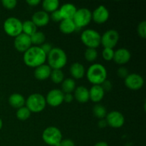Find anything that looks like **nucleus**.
Masks as SVG:
<instances>
[{
	"mask_svg": "<svg viewBox=\"0 0 146 146\" xmlns=\"http://www.w3.org/2000/svg\"><path fill=\"white\" fill-rule=\"evenodd\" d=\"M40 48L43 50V51H44V52L45 53L47 56V54H48V53L51 51V49L53 48V47H52V46H51V44H48V43H44V44H43L42 45L40 46Z\"/></svg>",
	"mask_w": 146,
	"mask_h": 146,
	"instance_id": "38",
	"label": "nucleus"
},
{
	"mask_svg": "<svg viewBox=\"0 0 146 146\" xmlns=\"http://www.w3.org/2000/svg\"><path fill=\"white\" fill-rule=\"evenodd\" d=\"M59 29L63 34H70L76 31L77 28L72 19H63L60 22Z\"/></svg>",
	"mask_w": 146,
	"mask_h": 146,
	"instance_id": "22",
	"label": "nucleus"
},
{
	"mask_svg": "<svg viewBox=\"0 0 146 146\" xmlns=\"http://www.w3.org/2000/svg\"><path fill=\"white\" fill-rule=\"evenodd\" d=\"M70 74L75 79H81L85 75V68L81 63L75 62L70 66Z\"/></svg>",
	"mask_w": 146,
	"mask_h": 146,
	"instance_id": "21",
	"label": "nucleus"
},
{
	"mask_svg": "<svg viewBox=\"0 0 146 146\" xmlns=\"http://www.w3.org/2000/svg\"><path fill=\"white\" fill-rule=\"evenodd\" d=\"M93 113L94 116H96L98 119H104V118L107 115L106 108L104 106L97 104L93 108Z\"/></svg>",
	"mask_w": 146,
	"mask_h": 146,
	"instance_id": "28",
	"label": "nucleus"
},
{
	"mask_svg": "<svg viewBox=\"0 0 146 146\" xmlns=\"http://www.w3.org/2000/svg\"><path fill=\"white\" fill-rule=\"evenodd\" d=\"M74 98L80 104H85L89 101V90L85 86H80L74 90Z\"/></svg>",
	"mask_w": 146,
	"mask_h": 146,
	"instance_id": "17",
	"label": "nucleus"
},
{
	"mask_svg": "<svg viewBox=\"0 0 146 146\" xmlns=\"http://www.w3.org/2000/svg\"><path fill=\"white\" fill-rule=\"evenodd\" d=\"M107 125L113 128H121L125 123V118L121 112L113 111L107 113L106 115Z\"/></svg>",
	"mask_w": 146,
	"mask_h": 146,
	"instance_id": "10",
	"label": "nucleus"
},
{
	"mask_svg": "<svg viewBox=\"0 0 146 146\" xmlns=\"http://www.w3.org/2000/svg\"><path fill=\"white\" fill-rule=\"evenodd\" d=\"M1 4L4 8L7 9H13L17 6V1L16 0H2Z\"/></svg>",
	"mask_w": 146,
	"mask_h": 146,
	"instance_id": "34",
	"label": "nucleus"
},
{
	"mask_svg": "<svg viewBox=\"0 0 146 146\" xmlns=\"http://www.w3.org/2000/svg\"><path fill=\"white\" fill-rule=\"evenodd\" d=\"M131 58V52L127 48H121L114 51L113 60L117 64L119 65H123L129 62Z\"/></svg>",
	"mask_w": 146,
	"mask_h": 146,
	"instance_id": "15",
	"label": "nucleus"
},
{
	"mask_svg": "<svg viewBox=\"0 0 146 146\" xmlns=\"http://www.w3.org/2000/svg\"><path fill=\"white\" fill-rule=\"evenodd\" d=\"M50 17L48 13L44 11H36L33 14L31 21L37 27H45L49 23Z\"/></svg>",
	"mask_w": 146,
	"mask_h": 146,
	"instance_id": "16",
	"label": "nucleus"
},
{
	"mask_svg": "<svg viewBox=\"0 0 146 146\" xmlns=\"http://www.w3.org/2000/svg\"><path fill=\"white\" fill-rule=\"evenodd\" d=\"M64 94L61 91V90L58 88H54L51 90L47 94L46 96V104L52 107H57L63 104L64 102Z\"/></svg>",
	"mask_w": 146,
	"mask_h": 146,
	"instance_id": "11",
	"label": "nucleus"
},
{
	"mask_svg": "<svg viewBox=\"0 0 146 146\" xmlns=\"http://www.w3.org/2000/svg\"><path fill=\"white\" fill-rule=\"evenodd\" d=\"M26 100L24 97L19 94H13L9 98V104L10 106L17 109L24 106Z\"/></svg>",
	"mask_w": 146,
	"mask_h": 146,
	"instance_id": "23",
	"label": "nucleus"
},
{
	"mask_svg": "<svg viewBox=\"0 0 146 146\" xmlns=\"http://www.w3.org/2000/svg\"><path fill=\"white\" fill-rule=\"evenodd\" d=\"M52 69L47 64H43L36 67L34 70V77L38 81H45L51 75Z\"/></svg>",
	"mask_w": 146,
	"mask_h": 146,
	"instance_id": "19",
	"label": "nucleus"
},
{
	"mask_svg": "<svg viewBox=\"0 0 146 146\" xmlns=\"http://www.w3.org/2000/svg\"><path fill=\"white\" fill-rule=\"evenodd\" d=\"M60 146H75V143L71 139H64L61 141Z\"/></svg>",
	"mask_w": 146,
	"mask_h": 146,
	"instance_id": "39",
	"label": "nucleus"
},
{
	"mask_svg": "<svg viewBox=\"0 0 146 146\" xmlns=\"http://www.w3.org/2000/svg\"><path fill=\"white\" fill-rule=\"evenodd\" d=\"M42 139L45 143L50 146H60L62 133L56 127L50 126L43 131Z\"/></svg>",
	"mask_w": 146,
	"mask_h": 146,
	"instance_id": "5",
	"label": "nucleus"
},
{
	"mask_svg": "<svg viewBox=\"0 0 146 146\" xmlns=\"http://www.w3.org/2000/svg\"><path fill=\"white\" fill-rule=\"evenodd\" d=\"M50 78L54 84H61L64 80V74L61 69H54L51 71Z\"/></svg>",
	"mask_w": 146,
	"mask_h": 146,
	"instance_id": "29",
	"label": "nucleus"
},
{
	"mask_svg": "<svg viewBox=\"0 0 146 146\" xmlns=\"http://www.w3.org/2000/svg\"><path fill=\"white\" fill-rule=\"evenodd\" d=\"M91 14H92V19L98 24H102L106 22L110 16L108 9L104 5H101L97 7Z\"/></svg>",
	"mask_w": 146,
	"mask_h": 146,
	"instance_id": "14",
	"label": "nucleus"
},
{
	"mask_svg": "<svg viewBox=\"0 0 146 146\" xmlns=\"http://www.w3.org/2000/svg\"><path fill=\"white\" fill-rule=\"evenodd\" d=\"M31 112L27 108L26 106H23L21 108H19L17 109V118H18L19 121H27L29 118L30 117L31 115Z\"/></svg>",
	"mask_w": 146,
	"mask_h": 146,
	"instance_id": "30",
	"label": "nucleus"
},
{
	"mask_svg": "<svg viewBox=\"0 0 146 146\" xmlns=\"http://www.w3.org/2000/svg\"><path fill=\"white\" fill-rule=\"evenodd\" d=\"M2 126H3V122H2V120L1 119V118H0V130L2 128Z\"/></svg>",
	"mask_w": 146,
	"mask_h": 146,
	"instance_id": "44",
	"label": "nucleus"
},
{
	"mask_svg": "<svg viewBox=\"0 0 146 146\" xmlns=\"http://www.w3.org/2000/svg\"><path fill=\"white\" fill-rule=\"evenodd\" d=\"M98 125L99 128H105V127H106L108 125H107V123H106V119H101L99 120V121H98Z\"/></svg>",
	"mask_w": 146,
	"mask_h": 146,
	"instance_id": "42",
	"label": "nucleus"
},
{
	"mask_svg": "<svg viewBox=\"0 0 146 146\" xmlns=\"http://www.w3.org/2000/svg\"><path fill=\"white\" fill-rule=\"evenodd\" d=\"M125 86L133 91L139 90L143 86L144 80L141 75L138 74H129L124 80Z\"/></svg>",
	"mask_w": 146,
	"mask_h": 146,
	"instance_id": "12",
	"label": "nucleus"
},
{
	"mask_svg": "<svg viewBox=\"0 0 146 146\" xmlns=\"http://www.w3.org/2000/svg\"><path fill=\"white\" fill-rule=\"evenodd\" d=\"M26 2L31 7H36L41 3V1L40 0H27Z\"/></svg>",
	"mask_w": 146,
	"mask_h": 146,
	"instance_id": "41",
	"label": "nucleus"
},
{
	"mask_svg": "<svg viewBox=\"0 0 146 146\" xmlns=\"http://www.w3.org/2000/svg\"><path fill=\"white\" fill-rule=\"evenodd\" d=\"M30 38H31V44L36 45V46H40L43 44H44L46 41L45 34L41 31H38L34 33L33 35H31L30 36Z\"/></svg>",
	"mask_w": 146,
	"mask_h": 146,
	"instance_id": "27",
	"label": "nucleus"
},
{
	"mask_svg": "<svg viewBox=\"0 0 146 146\" xmlns=\"http://www.w3.org/2000/svg\"><path fill=\"white\" fill-rule=\"evenodd\" d=\"M138 34L140 37L143 38H145L146 37V21H143L139 23L137 28Z\"/></svg>",
	"mask_w": 146,
	"mask_h": 146,
	"instance_id": "33",
	"label": "nucleus"
},
{
	"mask_svg": "<svg viewBox=\"0 0 146 146\" xmlns=\"http://www.w3.org/2000/svg\"><path fill=\"white\" fill-rule=\"evenodd\" d=\"M114 55V51L113 48H104L102 51V56L105 61H110L113 60Z\"/></svg>",
	"mask_w": 146,
	"mask_h": 146,
	"instance_id": "32",
	"label": "nucleus"
},
{
	"mask_svg": "<svg viewBox=\"0 0 146 146\" xmlns=\"http://www.w3.org/2000/svg\"><path fill=\"white\" fill-rule=\"evenodd\" d=\"M23 60L27 66L36 68L44 64L46 61V54L43 51L40 46H32L24 53Z\"/></svg>",
	"mask_w": 146,
	"mask_h": 146,
	"instance_id": "1",
	"label": "nucleus"
},
{
	"mask_svg": "<svg viewBox=\"0 0 146 146\" xmlns=\"http://www.w3.org/2000/svg\"><path fill=\"white\" fill-rule=\"evenodd\" d=\"M76 82L73 78H68L61 83V91L65 94H72L76 89Z\"/></svg>",
	"mask_w": 146,
	"mask_h": 146,
	"instance_id": "24",
	"label": "nucleus"
},
{
	"mask_svg": "<svg viewBox=\"0 0 146 146\" xmlns=\"http://www.w3.org/2000/svg\"><path fill=\"white\" fill-rule=\"evenodd\" d=\"M46 59L48 65L52 70L61 69L64 68L67 63V55L61 48L56 47L47 54Z\"/></svg>",
	"mask_w": 146,
	"mask_h": 146,
	"instance_id": "2",
	"label": "nucleus"
},
{
	"mask_svg": "<svg viewBox=\"0 0 146 146\" xmlns=\"http://www.w3.org/2000/svg\"><path fill=\"white\" fill-rule=\"evenodd\" d=\"M59 7V1L58 0H44L42 2L43 11L46 13H52L58 9Z\"/></svg>",
	"mask_w": 146,
	"mask_h": 146,
	"instance_id": "25",
	"label": "nucleus"
},
{
	"mask_svg": "<svg viewBox=\"0 0 146 146\" xmlns=\"http://www.w3.org/2000/svg\"><path fill=\"white\" fill-rule=\"evenodd\" d=\"M26 107L32 113H39L44 111L46 106L45 97L40 94H31L26 100Z\"/></svg>",
	"mask_w": 146,
	"mask_h": 146,
	"instance_id": "4",
	"label": "nucleus"
},
{
	"mask_svg": "<svg viewBox=\"0 0 146 146\" xmlns=\"http://www.w3.org/2000/svg\"><path fill=\"white\" fill-rule=\"evenodd\" d=\"M94 146H108V145L106 142H104V141H100V142L96 143Z\"/></svg>",
	"mask_w": 146,
	"mask_h": 146,
	"instance_id": "43",
	"label": "nucleus"
},
{
	"mask_svg": "<svg viewBox=\"0 0 146 146\" xmlns=\"http://www.w3.org/2000/svg\"><path fill=\"white\" fill-rule=\"evenodd\" d=\"M37 31V27L33 23L31 20H27V21L22 22V33L26 35L31 36V35Z\"/></svg>",
	"mask_w": 146,
	"mask_h": 146,
	"instance_id": "26",
	"label": "nucleus"
},
{
	"mask_svg": "<svg viewBox=\"0 0 146 146\" xmlns=\"http://www.w3.org/2000/svg\"><path fill=\"white\" fill-rule=\"evenodd\" d=\"M104 94L101 85H94L89 90V99L94 103H99L104 98Z\"/></svg>",
	"mask_w": 146,
	"mask_h": 146,
	"instance_id": "20",
	"label": "nucleus"
},
{
	"mask_svg": "<svg viewBox=\"0 0 146 146\" xmlns=\"http://www.w3.org/2000/svg\"><path fill=\"white\" fill-rule=\"evenodd\" d=\"M84 57H85V59L88 62H94L97 59L98 52L96 48H87L84 53Z\"/></svg>",
	"mask_w": 146,
	"mask_h": 146,
	"instance_id": "31",
	"label": "nucleus"
},
{
	"mask_svg": "<svg viewBox=\"0 0 146 146\" xmlns=\"http://www.w3.org/2000/svg\"><path fill=\"white\" fill-rule=\"evenodd\" d=\"M73 21L75 24L77 29H81L86 27L90 24L92 20V14L89 9L86 8H81L77 9L75 13Z\"/></svg>",
	"mask_w": 146,
	"mask_h": 146,
	"instance_id": "8",
	"label": "nucleus"
},
{
	"mask_svg": "<svg viewBox=\"0 0 146 146\" xmlns=\"http://www.w3.org/2000/svg\"><path fill=\"white\" fill-rule=\"evenodd\" d=\"M86 78L93 85H101L107 79L106 68L101 64H92L87 70Z\"/></svg>",
	"mask_w": 146,
	"mask_h": 146,
	"instance_id": "3",
	"label": "nucleus"
},
{
	"mask_svg": "<svg viewBox=\"0 0 146 146\" xmlns=\"http://www.w3.org/2000/svg\"><path fill=\"white\" fill-rule=\"evenodd\" d=\"M50 18H51L53 21H55V22H61L63 20L62 18H61V14H60L58 9L56 10L55 11L51 13V17H50Z\"/></svg>",
	"mask_w": 146,
	"mask_h": 146,
	"instance_id": "37",
	"label": "nucleus"
},
{
	"mask_svg": "<svg viewBox=\"0 0 146 146\" xmlns=\"http://www.w3.org/2000/svg\"><path fill=\"white\" fill-rule=\"evenodd\" d=\"M6 34L11 37H17L22 33V22L16 17H9L4 23Z\"/></svg>",
	"mask_w": 146,
	"mask_h": 146,
	"instance_id": "7",
	"label": "nucleus"
},
{
	"mask_svg": "<svg viewBox=\"0 0 146 146\" xmlns=\"http://www.w3.org/2000/svg\"><path fill=\"white\" fill-rule=\"evenodd\" d=\"M119 41V34L116 30L110 29L106 31L101 38V44L104 48H113Z\"/></svg>",
	"mask_w": 146,
	"mask_h": 146,
	"instance_id": "9",
	"label": "nucleus"
},
{
	"mask_svg": "<svg viewBox=\"0 0 146 146\" xmlns=\"http://www.w3.org/2000/svg\"><path fill=\"white\" fill-rule=\"evenodd\" d=\"M14 48L21 53H24L32 46L31 44V38L30 36L26 35V34L21 33L17 37H15V39L14 41Z\"/></svg>",
	"mask_w": 146,
	"mask_h": 146,
	"instance_id": "13",
	"label": "nucleus"
},
{
	"mask_svg": "<svg viewBox=\"0 0 146 146\" xmlns=\"http://www.w3.org/2000/svg\"><path fill=\"white\" fill-rule=\"evenodd\" d=\"M101 36L94 29H86L81 35V40L87 48H96L101 45Z\"/></svg>",
	"mask_w": 146,
	"mask_h": 146,
	"instance_id": "6",
	"label": "nucleus"
},
{
	"mask_svg": "<svg viewBox=\"0 0 146 146\" xmlns=\"http://www.w3.org/2000/svg\"><path fill=\"white\" fill-rule=\"evenodd\" d=\"M129 74L128 70L125 67H120L117 71V75L121 78H124L125 79Z\"/></svg>",
	"mask_w": 146,
	"mask_h": 146,
	"instance_id": "35",
	"label": "nucleus"
},
{
	"mask_svg": "<svg viewBox=\"0 0 146 146\" xmlns=\"http://www.w3.org/2000/svg\"><path fill=\"white\" fill-rule=\"evenodd\" d=\"M101 86L102 87L104 92H109V91H111V89H112L113 84L109 80L106 79L101 84Z\"/></svg>",
	"mask_w": 146,
	"mask_h": 146,
	"instance_id": "36",
	"label": "nucleus"
},
{
	"mask_svg": "<svg viewBox=\"0 0 146 146\" xmlns=\"http://www.w3.org/2000/svg\"><path fill=\"white\" fill-rule=\"evenodd\" d=\"M76 10V8L74 4L66 3L63 4L58 11L62 19H73Z\"/></svg>",
	"mask_w": 146,
	"mask_h": 146,
	"instance_id": "18",
	"label": "nucleus"
},
{
	"mask_svg": "<svg viewBox=\"0 0 146 146\" xmlns=\"http://www.w3.org/2000/svg\"><path fill=\"white\" fill-rule=\"evenodd\" d=\"M74 98V96L72 95V94H65L64 96V101H65L66 103H68V104H70L71 102H72Z\"/></svg>",
	"mask_w": 146,
	"mask_h": 146,
	"instance_id": "40",
	"label": "nucleus"
}]
</instances>
